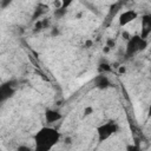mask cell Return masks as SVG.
Wrapping results in <instances>:
<instances>
[{"mask_svg": "<svg viewBox=\"0 0 151 151\" xmlns=\"http://www.w3.org/2000/svg\"><path fill=\"white\" fill-rule=\"evenodd\" d=\"M61 134L52 126H44L39 129L34 137V151H51L59 142Z\"/></svg>", "mask_w": 151, "mask_h": 151, "instance_id": "obj_1", "label": "cell"}, {"mask_svg": "<svg viewBox=\"0 0 151 151\" xmlns=\"http://www.w3.org/2000/svg\"><path fill=\"white\" fill-rule=\"evenodd\" d=\"M119 131V126L117 123L114 122H107L104 124H100L99 126H97L96 132H97V140L99 144L106 142L107 139H110L112 136H114L117 132Z\"/></svg>", "mask_w": 151, "mask_h": 151, "instance_id": "obj_2", "label": "cell"}, {"mask_svg": "<svg viewBox=\"0 0 151 151\" xmlns=\"http://www.w3.org/2000/svg\"><path fill=\"white\" fill-rule=\"evenodd\" d=\"M146 47H147V40L140 38V35H138V34H134V35L130 37V39L127 40L125 55H126V58H131L134 54L139 53L140 51H144Z\"/></svg>", "mask_w": 151, "mask_h": 151, "instance_id": "obj_3", "label": "cell"}, {"mask_svg": "<svg viewBox=\"0 0 151 151\" xmlns=\"http://www.w3.org/2000/svg\"><path fill=\"white\" fill-rule=\"evenodd\" d=\"M15 84H17L15 81L9 80L0 85V105L6 103L8 99H11L15 94V91H17Z\"/></svg>", "mask_w": 151, "mask_h": 151, "instance_id": "obj_4", "label": "cell"}, {"mask_svg": "<svg viewBox=\"0 0 151 151\" xmlns=\"http://www.w3.org/2000/svg\"><path fill=\"white\" fill-rule=\"evenodd\" d=\"M138 18V13L134 11V9H126L124 12H122L119 14V18H118V25L120 27H124L126 25H129L130 22L134 21L136 19Z\"/></svg>", "mask_w": 151, "mask_h": 151, "instance_id": "obj_5", "label": "cell"}, {"mask_svg": "<svg viewBox=\"0 0 151 151\" xmlns=\"http://www.w3.org/2000/svg\"><path fill=\"white\" fill-rule=\"evenodd\" d=\"M61 118H63V114H61L58 110H54V109H47V110L45 111V120H46L47 124L57 123V122H59Z\"/></svg>", "mask_w": 151, "mask_h": 151, "instance_id": "obj_6", "label": "cell"}, {"mask_svg": "<svg viewBox=\"0 0 151 151\" xmlns=\"http://www.w3.org/2000/svg\"><path fill=\"white\" fill-rule=\"evenodd\" d=\"M111 83L109 80V78L105 76V74H99L94 78V86L97 88H100V90H105L107 87H110Z\"/></svg>", "mask_w": 151, "mask_h": 151, "instance_id": "obj_7", "label": "cell"}, {"mask_svg": "<svg viewBox=\"0 0 151 151\" xmlns=\"http://www.w3.org/2000/svg\"><path fill=\"white\" fill-rule=\"evenodd\" d=\"M98 70H99L100 74H105L106 72H110L112 70V66H110L107 63H101V64H99Z\"/></svg>", "mask_w": 151, "mask_h": 151, "instance_id": "obj_8", "label": "cell"}, {"mask_svg": "<svg viewBox=\"0 0 151 151\" xmlns=\"http://www.w3.org/2000/svg\"><path fill=\"white\" fill-rule=\"evenodd\" d=\"M66 12H67V9H65V8H59V9H55V11H54V15L59 19V18H63V17L66 14Z\"/></svg>", "mask_w": 151, "mask_h": 151, "instance_id": "obj_9", "label": "cell"}, {"mask_svg": "<svg viewBox=\"0 0 151 151\" xmlns=\"http://www.w3.org/2000/svg\"><path fill=\"white\" fill-rule=\"evenodd\" d=\"M126 151H140V149H139V146H138V145L132 144V145H127Z\"/></svg>", "mask_w": 151, "mask_h": 151, "instance_id": "obj_10", "label": "cell"}, {"mask_svg": "<svg viewBox=\"0 0 151 151\" xmlns=\"http://www.w3.org/2000/svg\"><path fill=\"white\" fill-rule=\"evenodd\" d=\"M15 151H33V150L27 145H20V146H18V149Z\"/></svg>", "mask_w": 151, "mask_h": 151, "instance_id": "obj_11", "label": "cell"}, {"mask_svg": "<svg viewBox=\"0 0 151 151\" xmlns=\"http://www.w3.org/2000/svg\"><path fill=\"white\" fill-rule=\"evenodd\" d=\"M116 46V41L113 40V39H107V41H106V47H109L110 50L112 48V47H114Z\"/></svg>", "mask_w": 151, "mask_h": 151, "instance_id": "obj_12", "label": "cell"}, {"mask_svg": "<svg viewBox=\"0 0 151 151\" xmlns=\"http://www.w3.org/2000/svg\"><path fill=\"white\" fill-rule=\"evenodd\" d=\"M91 113H93V107L92 106H86L84 109V114L85 116H90Z\"/></svg>", "mask_w": 151, "mask_h": 151, "instance_id": "obj_13", "label": "cell"}, {"mask_svg": "<svg viewBox=\"0 0 151 151\" xmlns=\"http://www.w3.org/2000/svg\"><path fill=\"white\" fill-rule=\"evenodd\" d=\"M126 72V67L125 66H118V73L119 74H124Z\"/></svg>", "mask_w": 151, "mask_h": 151, "instance_id": "obj_14", "label": "cell"}, {"mask_svg": "<svg viewBox=\"0 0 151 151\" xmlns=\"http://www.w3.org/2000/svg\"><path fill=\"white\" fill-rule=\"evenodd\" d=\"M122 37H123L124 39H126V40H129L131 35H130V33H129V32H123V33H122Z\"/></svg>", "mask_w": 151, "mask_h": 151, "instance_id": "obj_15", "label": "cell"}, {"mask_svg": "<svg viewBox=\"0 0 151 151\" xmlns=\"http://www.w3.org/2000/svg\"><path fill=\"white\" fill-rule=\"evenodd\" d=\"M51 34H52L53 37H55V35H58V34H59V29H58L57 27H54V28L52 29V33H51Z\"/></svg>", "mask_w": 151, "mask_h": 151, "instance_id": "obj_16", "label": "cell"}, {"mask_svg": "<svg viewBox=\"0 0 151 151\" xmlns=\"http://www.w3.org/2000/svg\"><path fill=\"white\" fill-rule=\"evenodd\" d=\"M109 51H110V48H109V47H106V46H105V48H104V52H105V53H107V52H109Z\"/></svg>", "mask_w": 151, "mask_h": 151, "instance_id": "obj_17", "label": "cell"}, {"mask_svg": "<svg viewBox=\"0 0 151 151\" xmlns=\"http://www.w3.org/2000/svg\"><path fill=\"white\" fill-rule=\"evenodd\" d=\"M91 44H92V42H91L90 40H88V41H86V46H91Z\"/></svg>", "mask_w": 151, "mask_h": 151, "instance_id": "obj_18", "label": "cell"}]
</instances>
